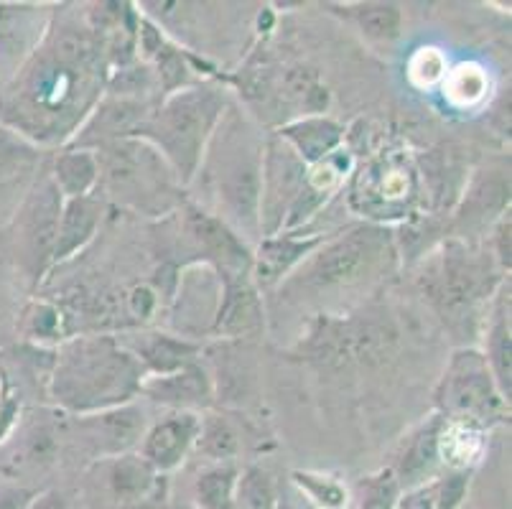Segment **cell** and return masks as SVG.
Here are the masks:
<instances>
[{
	"instance_id": "6da1fadb",
	"label": "cell",
	"mask_w": 512,
	"mask_h": 509,
	"mask_svg": "<svg viewBox=\"0 0 512 509\" xmlns=\"http://www.w3.org/2000/svg\"><path fill=\"white\" fill-rule=\"evenodd\" d=\"M105 41L87 16L54 11L39 49L3 87L0 125L39 148H64L107 90Z\"/></svg>"
},
{
	"instance_id": "7a4b0ae2",
	"label": "cell",
	"mask_w": 512,
	"mask_h": 509,
	"mask_svg": "<svg viewBox=\"0 0 512 509\" xmlns=\"http://www.w3.org/2000/svg\"><path fill=\"white\" fill-rule=\"evenodd\" d=\"M146 377L118 336H69L54 349L46 395L67 413L95 415L136 403Z\"/></svg>"
},
{
	"instance_id": "3957f363",
	"label": "cell",
	"mask_w": 512,
	"mask_h": 509,
	"mask_svg": "<svg viewBox=\"0 0 512 509\" xmlns=\"http://www.w3.org/2000/svg\"><path fill=\"white\" fill-rule=\"evenodd\" d=\"M263 151L265 138L255 128L253 118L230 102L209 138L207 151L194 176V181L202 179L207 186V194L214 204L209 214L222 219L248 245L260 242Z\"/></svg>"
},
{
	"instance_id": "277c9868",
	"label": "cell",
	"mask_w": 512,
	"mask_h": 509,
	"mask_svg": "<svg viewBox=\"0 0 512 509\" xmlns=\"http://www.w3.org/2000/svg\"><path fill=\"white\" fill-rule=\"evenodd\" d=\"M227 107L230 95L225 87L212 82L192 84L158 102L136 138L148 140L169 161L181 184L189 186Z\"/></svg>"
},
{
	"instance_id": "5b68a950",
	"label": "cell",
	"mask_w": 512,
	"mask_h": 509,
	"mask_svg": "<svg viewBox=\"0 0 512 509\" xmlns=\"http://www.w3.org/2000/svg\"><path fill=\"white\" fill-rule=\"evenodd\" d=\"M105 199L143 214L166 217L186 202V186L161 153L143 138H120L95 151Z\"/></svg>"
},
{
	"instance_id": "8992f818",
	"label": "cell",
	"mask_w": 512,
	"mask_h": 509,
	"mask_svg": "<svg viewBox=\"0 0 512 509\" xmlns=\"http://www.w3.org/2000/svg\"><path fill=\"white\" fill-rule=\"evenodd\" d=\"M395 258L393 235L383 224H360L342 235L327 237L309 258L278 286L281 296H321L349 291L365 280L380 278Z\"/></svg>"
},
{
	"instance_id": "52a82bcc",
	"label": "cell",
	"mask_w": 512,
	"mask_h": 509,
	"mask_svg": "<svg viewBox=\"0 0 512 509\" xmlns=\"http://www.w3.org/2000/svg\"><path fill=\"white\" fill-rule=\"evenodd\" d=\"M500 265L492 252L467 245L464 240H449L434 252V260L423 268L421 288L431 306L451 329L472 331L482 316L479 308L500 291Z\"/></svg>"
},
{
	"instance_id": "ba28073f",
	"label": "cell",
	"mask_w": 512,
	"mask_h": 509,
	"mask_svg": "<svg viewBox=\"0 0 512 509\" xmlns=\"http://www.w3.org/2000/svg\"><path fill=\"white\" fill-rule=\"evenodd\" d=\"M434 403L444 420L469 423L482 431L510 423V403L497 387L484 354L472 347L451 354L444 377L436 385Z\"/></svg>"
},
{
	"instance_id": "9c48e42d",
	"label": "cell",
	"mask_w": 512,
	"mask_h": 509,
	"mask_svg": "<svg viewBox=\"0 0 512 509\" xmlns=\"http://www.w3.org/2000/svg\"><path fill=\"white\" fill-rule=\"evenodd\" d=\"M64 196L49 174V161L36 176L34 186L13 214V252L18 268L29 275L31 283L44 280V275L54 268V245H57L59 217H62Z\"/></svg>"
},
{
	"instance_id": "30bf717a",
	"label": "cell",
	"mask_w": 512,
	"mask_h": 509,
	"mask_svg": "<svg viewBox=\"0 0 512 509\" xmlns=\"http://www.w3.org/2000/svg\"><path fill=\"white\" fill-rule=\"evenodd\" d=\"M179 235L189 263H204L217 273H250L253 270V247L237 237L222 219L209 214L194 202H184L179 209ZM186 263V265H189Z\"/></svg>"
},
{
	"instance_id": "8fae6325",
	"label": "cell",
	"mask_w": 512,
	"mask_h": 509,
	"mask_svg": "<svg viewBox=\"0 0 512 509\" xmlns=\"http://www.w3.org/2000/svg\"><path fill=\"white\" fill-rule=\"evenodd\" d=\"M306 166L276 133L265 138L263 181H260V240L283 230L286 214L306 181Z\"/></svg>"
},
{
	"instance_id": "7c38bea8",
	"label": "cell",
	"mask_w": 512,
	"mask_h": 509,
	"mask_svg": "<svg viewBox=\"0 0 512 509\" xmlns=\"http://www.w3.org/2000/svg\"><path fill=\"white\" fill-rule=\"evenodd\" d=\"M222 298V278L204 263H189L179 270L176 293L171 298V334L199 342L212 336L214 319Z\"/></svg>"
},
{
	"instance_id": "4fadbf2b",
	"label": "cell",
	"mask_w": 512,
	"mask_h": 509,
	"mask_svg": "<svg viewBox=\"0 0 512 509\" xmlns=\"http://www.w3.org/2000/svg\"><path fill=\"white\" fill-rule=\"evenodd\" d=\"M416 199V171L406 158H380L362 168L357 176L352 204L377 222L393 217H406L408 207Z\"/></svg>"
},
{
	"instance_id": "5bb4252c",
	"label": "cell",
	"mask_w": 512,
	"mask_h": 509,
	"mask_svg": "<svg viewBox=\"0 0 512 509\" xmlns=\"http://www.w3.org/2000/svg\"><path fill=\"white\" fill-rule=\"evenodd\" d=\"M156 105L158 102L148 100V97H130L105 92V95L100 97V102L95 105V110L90 112V118L82 123V128L74 133V138L69 140L67 146L97 151V148L107 146V143H113V140L136 138Z\"/></svg>"
},
{
	"instance_id": "9a60e30c",
	"label": "cell",
	"mask_w": 512,
	"mask_h": 509,
	"mask_svg": "<svg viewBox=\"0 0 512 509\" xmlns=\"http://www.w3.org/2000/svg\"><path fill=\"white\" fill-rule=\"evenodd\" d=\"M54 11L39 3H0V84L6 87L44 41Z\"/></svg>"
},
{
	"instance_id": "2e32d148",
	"label": "cell",
	"mask_w": 512,
	"mask_h": 509,
	"mask_svg": "<svg viewBox=\"0 0 512 509\" xmlns=\"http://www.w3.org/2000/svg\"><path fill=\"white\" fill-rule=\"evenodd\" d=\"M222 298L214 319V339H230V342H250L263 334L265 311L260 288L250 273H220Z\"/></svg>"
},
{
	"instance_id": "e0dca14e",
	"label": "cell",
	"mask_w": 512,
	"mask_h": 509,
	"mask_svg": "<svg viewBox=\"0 0 512 509\" xmlns=\"http://www.w3.org/2000/svg\"><path fill=\"white\" fill-rule=\"evenodd\" d=\"M46 161L44 148L0 125V224L11 222Z\"/></svg>"
},
{
	"instance_id": "ac0fdd59",
	"label": "cell",
	"mask_w": 512,
	"mask_h": 509,
	"mask_svg": "<svg viewBox=\"0 0 512 509\" xmlns=\"http://www.w3.org/2000/svg\"><path fill=\"white\" fill-rule=\"evenodd\" d=\"M202 413L169 410L161 420L151 423L141 438V456L156 474L179 469L194 451Z\"/></svg>"
},
{
	"instance_id": "d6986e66",
	"label": "cell",
	"mask_w": 512,
	"mask_h": 509,
	"mask_svg": "<svg viewBox=\"0 0 512 509\" xmlns=\"http://www.w3.org/2000/svg\"><path fill=\"white\" fill-rule=\"evenodd\" d=\"M74 418H77L79 438L92 448V454L110 456V459L128 454L130 448L141 443L148 428L146 410L136 403L95 415H74Z\"/></svg>"
},
{
	"instance_id": "ffe728a7",
	"label": "cell",
	"mask_w": 512,
	"mask_h": 509,
	"mask_svg": "<svg viewBox=\"0 0 512 509\" xmlns=\"http://www.w3.org/2000/svg\"><path fill=\"white\" fill-rule=\"evenodd\" d=\"M118 339L141 362L148 377L184 370L189 364L199 362L204 354L202 342H192L171 331H136V334H118Z\"/></svg>"
},
{
	"instance_id": "44dd1931",
	"label": "cell",
	"mask_w": 512,
	"mask_h": 509,
	"mask_svg": "<svg viewBox=\"0 0 512 509\" xmlns=\"http://www.w3.org/2000/svg\"><path fill=\"white\" fill-rule=\"evenodd\" d=\"M212 354L214 400L227 405H248L258 392V370H255L253 352L248 342H230L220 339V344L209 349Z\"/></svg>"
},
{
	"instance_id": "7402d4cb",
	"label": "cell",
	"mask_w": 512,
	"mask_h": 509,
	"mask_svg": "<svg viewBox=\"0 0 512 509\" xmlns=\"http://www.w3.org/2000/svg\"><path fill=\"white\" fill-rule=\"evenodd\" d=\"M327 237H304L299 232H281V235L263 237L253 250V275L255 286L260 291L281 286L286 275L299 268L311 252Z\"/></svg>"
},
{
	"instance_id": "603a6c76",
	"label": "cell",
	"mask_w": 512,
	"mask_h": 509,
	"mask_svg": "<svg viewBox=\"0 0 512 509\" xmlns=\"http://www.w3.org/2000/svg\"><path fill=\"white\" fill-rule=\"evenodd\" d=\"M141 395L169 410H189V413L209 410L214 405L212 377L202 362L189 364L171 375L146 377Z\"/></svg>"
},
{
	"instance_id": "cb8c5ba5",
	"label": "cell",
	"mask_w": 512,
	"mask_h": 509,
	"mask_svg": "<svg viewBox=\"0 0 512 509\" xmlns=\"http://www.w3.org/2000/svg\"><path fill=\"white\" fill-rule=\"evenodd\" d=\"M105 204L107 199L102 196L100 189L87 196H77V199H64L57 230V245H54V265L72 260L77 252H82L95 240L102 214H105Z\"/></svg>"
},
{
	"instance_id": "d4e9b609",
	"label": "cell",
	"mask_w": 512,
	"mask_h": 509,
	"mask_svg": "<svg viewBox=\"0 0 512 509\" xmlns=\"http://www.w3.org/2000/svg\"><path fill=\"white\" fill-rule=\"evenodd\" d=\"M441 428H444V418H441L439 413H434L426 423H421V426L408 436L406 446L400 451L398 464H395V469H390L400 489L421 487V484H426V479H431L434 471L439 469Z\"/></svg>"
},
{
	"instance_id": "484cf974",
	"label": "cell",
	"mask_w": 512,
	"mask_h": 509,
	"mask_svg": "<svg viewBox=\"0 0 512 509\" xmlns=\"http://www.w3.org/2000/svg\"><path fill=\"white\" fill-rule=\"evenodd\" d=\"M276 135L286 140L288 148L306 166H314V163L324 161V158L342 148L344 128L342 123L327 118V115H304V118H296L291 123L281 125Z\"/></svg>"
},
{
	"instance_id": "4316f807",
	"label": "cell",
	"mask_w": 512,
	"mask_h": 509,
	"mask_svg": "<svg viewBox=\"0 0 512 509\" xmlns=\"http://www.w3.org/2000/svg\"><path fill=\"white\" fill-rule=\"evenodd\" d=\"M490 321L484 331V359L497 387L510 403L512 392V336H510V283H502L490 303Z\"/></svg>"
},
{
	"instance_id": "83f0119b",
	"label": "cell",
	"mask_w": 512,
	"mask_h": 509,
	"mask_svg": "<svg viewBox=\"0 0 512 509\" xmlns=\"http://www.w3.org/2000/svg\"><path fill=\"white\" fill-rule=\"evenodd\" d=\"M49 174L64 199H77L100 189V166L95 151L87 148H62L49 161Z\"/></svg>"
},
{
	"instance_id": "f1b7e54d",
	"label": "cell",
	"mask_w": 512,
	"mask_h": 509,
	"mask_svg": "<svg viewBox=\"0 0 512 509\" xmlns=\"http://www.w3.org/2000/svg\"><path fill=\"white\" fill-rule=\"evenodd\" d=\"M194 451L214 464H235L237 454H240V436L230 418H225L222 413H212V410L204 413L199 420Z\"/></svg>"
},
{
	"instance_id": "f546056e",
	"label": "cell",
	"mask_w": 512,
	"mask_h": 509,
	"mask_svg": "<svg viewBox=\"0 0 512 509\" xmlns=\"http://www.w3.org/2000/svg\"><path fill=\"white\" fill-rule=\"evenodd\" d=\"M484 431L469 423L444 420L439 436L441 464H449L454 471H472V464L479 459L484 448Z\"/></svg>"
},
{
	"instance_id": "4dcf8cb0",
	"label": "cell",
	"mask_w": 512,
	"mask_h": 509,
	"mask_svg": "<svg viewBox=\"0 0 512 509\" xmlns=\"http://www.w3.org/2000/svg\"><path fill=\"white\" fill-rule=\"evenodd\" d=\"M156 482V471L146 464L141 454H123L115 456L107 474V484L115 499L120 502H138L151 492Z\"/></svg>"
},
{
	"instance_id": "1f68e13d",
	"label": "cell",
	"mask_w": 512,
	"mask_h": 509,
	"mask_svg": "<svg viewBox=\"0 0 512 509\" xmlns=\"http://www.w3.org/2000/svg\"><path fill=\"white\" fill-rule=\"evenodd\" d=\"M67 316L62 314V308L51 301H31L23 308L21 319H18V331L23 339H31L36 344L44 342H59L67 339Z\"/></svg>"
},
{
	"instance_id": "d6a6232c",
	"label": "cell",
	"mask_w": 512,
	"mask_h": 509,
	"mask_svg": "<svg viewBox=\"0 0 512 509\" xmlns=\"http://www.w3.org/2000/svg\"><path fill=\"white\" fill-rule=\"evenodd\" d=\"M278 494L273 476L260 466H248L237 474L235 507L237 509H276Z\"/></svg>"
},
{
	"instance_id": "836d02e7",
	"label": "cell",
	"mask_w": 512,
	"mask_h": 509,
	"mask_svg": "<svg viewBox=\"0 0 512 509\" xmlns=\"http://www.w3.org/2000/svg\"><path fill=\"white\" fill-rule=\"evenodd\" d=\"M355 21L362 34L372 41H395L403 28V13L395 3H367L355 11Z\"/></svg>"
},
{
	"instance_id": "e575fe53",
	"label": "cell",
	"mask_w": 512,
	"mask_h": 509,
	"mask_svg": "<svg viewBox=\"0 0 512 509\" xmlns=\"http://www.w3.org/2000/svg\"><path fill=\"white\" fill-rule=\"evenodd\" d=\"M293 482L319 509H344L347 507V489L332 476L314 474V471H293Z\"/></svg>"
},
{
	"instance_id": "d590c367",
	"label": "cell",
	"mask_w": 512,
	"mask_h": 509,
	"mask_svg": "<svg viewBox=\"0 0 512 509\" xmlns=\"http://www.w3.org/2000/svg\"><path fill=\"white\" fill-rule=\"evenodd\" d=\"M398 482H395L393 471L385 469L380 474L370 476L362 482V502L360 509H395L398 502Z\"/></svg>"
},
{
	"instance_id": "8d00e7d4",
	"label": "cell",
	"mask_w": 512,
	"mask_h": 509,
	"mask_svg": "<svg viewBox=\"0 0 512 509\" xmlns=\"http://www.w3.org/2000/svg\"><path fill=\"white\" fill-rule=\"evenodd\" d=\"M449 97L459 105H472V102L482 100L484 95V77L479 69H474L472 82H467V67H459L449 77V87H446Z\"/></svg>"
},
{
	"instance_id": "74e56055",
	"label": "cell",
	"mask_w": 512,
	"mask_h": 509,
	"mask_svg": "<svg viewBox=\"0 0 512 509\" xmlns=\"http://www.w3.org/2000/svg\"><path fill=\"white\" fill-rule=\"evenodd\" d=\"M469 474H472V471H454L449 479H444V482H441L439 499H436V509H459L464 494H467Z\"/></svg>"
},
{
	"instance_id": "f35d334b",
	"label": "cell",
	"mask_w": 512,
	"mask_h": 509,
	"mask_svg": "<svg viewBox=\"0 0 512 509\" xmlns=\"http://www.w3.org/2000/svg\"><path fill=\"white\" fill-rule=\"evenodd\" d=\"M492 258L500 265L502 273H510V209L497 219L495 232H492Z\"/></svg>"
},
{
	"instance_id": "ab89813d",
	"label": "cell",
	"mask_w": 512,
	"mask_h": 509,
	"mask_svg": "<svg viewBox=\"0 0 512 509\" xmlns=\"http://www.w3.org/2000/svg\"><path fill=\"white\" fill-rule=\"evenodd\" d=\"M413 62L416 64H423V72H418V74H423L421 79H418L416 84H421V87H431V84L434 82H439L441 77H444L446 74V64H444V56L439 54V51L436 49H423L421 54L416 56V59H413ZM418 74H411L413 79L418 77Z\"/></svg>"
},
{
	"instance_id": "60d3db41",
	"label": "cell",
	"mask_w": 512,
	"mask_h": 509,
	"mask_svg": "<svg viewBox=\"0 0 512 509\" xmlns=\"http://www.w3.org/2000/svg\"><path fill=\"white\" fill-rule=\"evenodd\" d=\"M36 489L21 487L13 482H0V509H29L31 499L36 497Z\"/></svg>"
},
{
	"instance_id": "b9f144b4",
	"label": "cell",
	"mask_w": 512,
	"mask_h": 509,
	"mask_svg": "<svg viewBox=\"0 0 512 509\" xmlns=\"http://www.w3.org/2000/svg\"><path fill=\"white\" fill-rule=\"evenodd\" d=\"M21 418V400L8 392L6 398L0 400V443H6L13 436Z\"/></svg>"
},
{
	"instance_id": "7bdbcfd3",
	"label": "cell",
	"mask_w": 512,
	"mask_h": 509,
	"mask_svg": "<svg viewBox=\"0 0 512 509\" xmlns=\"http://www.w3.org/2000/svg\"><path fill=\"white\" fill-rule=\"evenodd\" d=\"M29 509H69V499L67 494L59 492V489H49L44 494H36L31 499Z\"/></svg>"
},
{
	"instance_id": "ee69618b",
	"label": "cell",
	"mask_w": 512,
	"mask_h": 509,
	"mask_svg": "<svg viewBox=\"0 0 512 509\" xmlns=\"http://www.w3.org/2000/svg\"><path fill=\"white\" fill-rule=\"evenodd\" d=\"M8 395V387H6V377H3V372H0V400L6 398Z\"/></svg>"
},
{
	"instance_id": "f6af8a7d",
	"label": "cell",
	"mask_w": 512,
	"mask_h": 509,
	"mask_svg": "<svg viewBox=\"0 0 512 509\" xmlns=\"http://www.w3.org/2000/svg\"><path fill=\"white\" fill-rule=\"evenodd\" d=\"M276 509H293L288 502H276Z\"/></svg>"
}]
</instances>
